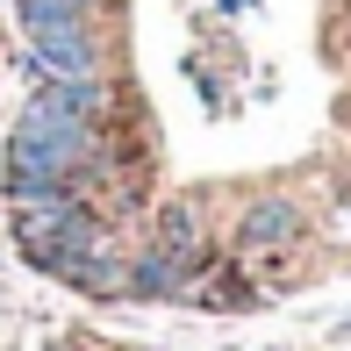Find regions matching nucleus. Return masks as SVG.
<instances>
[{
    "mask_svg": "<svg viewBox=\"0 0 351 351\" xmlns=\"http://www.w3.org/2000/svg\"><path fill=\"white\" fill-rule=\"evenodd\" d=\"M0 8H8V0H0Z\"/></svg>",
    "mask_w": 351,
    "mask_h": 351,
    "instance_id": "obj_11",
    "label": "nucleus"
},
{
    "mask_svg": "<svg viewBox=\"0 0 351 351\" xmlns=\"http://www.w3.org/2000/svg\"><path fill=\"white\" fill-rule=\"evenodd\" d=\"M201 273H194V265H186V258H172V251H136V258H130V294H122V301H186V287H194Z\"/></svg>",
    "mask_w": 351,
    "mask_h": 351,
    "instance_id": "obj_4",
    "label": "nucleus"
},
{
    "mask_svg": "<svg viewBox=\"0 0 351 351\" xmlns=\"http://www.w3.org/2000/svg\"><path fill=\"white\" fill-rule=\"evenodd\" d=\"M14 72H22L29 86H36V79H101V36H93V22L22 36V51H14Z\"/></svg>",
    "mask_w": 351,
    "mask_h": 351,
    "instance_id": "obj_2",
    "label": "nucleus"
},
{
    "mask_svg": "<svg viewBox=\"0 0 351 351\" xmlns=\"http://www.w3.org/2000/svg\"><path fill=\"white\" fill-rule=\"evenodd\" d=\"M93 8H101V0H93Z\"/></svg>",
    "mask_w": 351,
    "mask_h": 351,
    "instance_id": "obj_10",
    "label": "nucleus"
},
{
    "mask_svg": "<svg viewBox=\"0 0 351 351\" xmlns=\"http://www.w3.org/2000/svg\"><path fill=\"white\" fill-rule=\"evenodd\" d=\"M101 158V122H79V115H58V108H22V122L0 143V194L14 201H43L58 186H72V172Z\"/></svg>",
    "mask_w": 351,
    "mask_h": 351,
    "instance_id": "obj_1",
    "label": "nucleus"
},
{
    "mask_svg": "<svg viewBox=\"0 0 351 351\" xmlns=\"http://www.w3.org/2000/svg\"><path fill=\"white\" fill-rule=\"evenodd\" d=\"M301 237V208L287 194H258L244 215H237V251H251V258H273Z\"/></svg>",
    "mask_w": 351,
    "mask_h": 351,
    "instance_id": "obj_3",
    "label": "nucleus"
},
{
    "mask_svg": "<svg viewBox=\"0 0 351 351\" xmlns=\"http://www.w3.org/2000/svg\"><path fill=\"white\" fill-rule=\"evenodd\" d=\"M151 244L172 251V258H186L194 273H208V244H201V215H194V201H165V208H158Z\"/></svg>",
    "mask_w": 351,
    "mask_h": 351,
    "instance_id": "obj_6",
    "label": "nucleus"
},
{
    "mask_svg": "<svg viewBox=\"0 0 351 351\" xmlns=\"http://www.w3.org/2000/svg\"><path fill=\"white\" fill-rule=\"evenodd\" d=\"M22 36H43V29H72V22H93V0H8Z\"/></svg>",
    "mask_w": 351,
    "mask_h": 351,
    "instance_id": "obj_8",
    "label": "nucleus"
},
{
    "mask_svg": "<svg viewBox=\"0 0 351 351\" xmlns=\"http://www.w3.org/2000/svg\"><path fill=\"white\" fill-rule=\"evenodd\" d=\"M337 237H351V194H344V208H337Z\"/></svg>",
    "mask_w": 351,
    "mask_h": 351,
    "instance_id": "obj_9",
    "label": "nucleus"
},
{
    "mask_svg": "<svg viewBox=\"0 0 351 351\" xmlns=\"http://www.w3.org/2000/svg\"><path fill=\"white\" fill-rule=\"evenodd\" d=\"M65 287H79V294H93V301H115V294H130V251L101 244V251H86V258H72Z\"/></svg>",
    "mask_w": 351,
    "mask_h": 351,
    "instance_id": "obj_7",
    "label": "nucleus"
},
{
    "mask_svg": "<svg viewBox=\"0 0 351 351\" xmlns=\"http://www.w3.org/2000/svg\"><path fill=\"white\" fill-rule=\"evenodd\" d=\"M29 101H36V108H58V115H79V122H101L115 93H108V79H36Z\"/></svg>",
    "mask_w": 351,
    "mask_h": 351,
    "instance_id": "obj_5",
    "label": "nucleus"
}]
</instances>
